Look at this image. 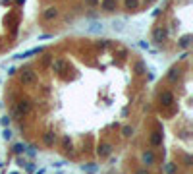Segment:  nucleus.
Segmentation results:
<instances>
[{
    "label": "nucleus",
    "instance_id": "1",
    "mask_svg": "<svg viewBox=\"0 0 193 174\" xmlns=\"http://www.w3.org/2000/svg\"><path fill=\"white\" fill-rule=\"evenodd\" d=\"M33 108V103L31 99H19L18 103L14 105V118H23V116H27Z\"/></svg>",
    "mask_w": 193,
    "mask_h": 174
},
{
    "label": "nucleus",
    "instance_id": "2",
    "mask_svg": "<svg viewBox=\"0 0 193 174\" xmlns=\"http://www.w3.org/2000/svg\"><path fill=\"white\" fill-rule=\"evenodd\" d=\"M19 81H21V85H35V83H37V72L31 70V68L21 70V73H19Z\"/></svg>",
    "mask_w": 193,
    "mask_h": 174
},
{
    "label": "nucleus",
    "instance_id": "3",
    "mask_svg": "<svg viewBox=\"0 0 193 174\" xmlns=\"http://www.w3.org/2000/svg\"><path fill=\"white\" fill-rule=\"evenodd\" d=\"M112 143H108V141H102V143H99V147H97V155L101 157V159H106V157H110L112 155Z\"/></svg>",
    "mask_w": 193,
    "mask_h": 174
},
{
    "label": "nucleus",
    "instance_id": "4",
    "mask_svg": "<svg viewBox=\"0 0 193 174\" xmlns=\"http://www.w3.org/2000/svg\"><path fill=\"white\" fill-rule=\"evenodd\" d=\"M166 39H168V29L166 27L158 25V27L153 29V41L155 43H162V41H166Z\"/></svg>",
    "mask_w": 193,
    "mask_h": 174
},
{
    "label": "nucleus",
    "instance_id": "5",
    "mask_svg": "<svg viewBox=\"0 0 193 174\" xmlns=\"http://www.w3.org/2000/svg\"><path fill=\"white\" fill-rule=\"evenodd\" d=\"M58 8H56V6H48V8L46 10H43V19H45V21H52V19H56L58 18Z\"/></svg>",
    "mask_w": 193,
    "mask_h": 174
},
{
    "label": "nucleus",
    "instance_id": "6",
    "mask_svg": "<svg viewBox=\"0 0 193 174\" xmlns=\"http://www.w3.org/2000/svg\"><path fill=\"white\" fill-rule=\"evenodd\" d=\"M41 52H45V48H43V46H35V48H29V51H25V52H21V54L14 56V58L23 60V58H31L33 54H41Z\"/></svg>",
    "mask_w": 193,
    "mask_h": 174
},
{
    "label": "nucleus",
    "instance_id": "7",
    "mask_svg": "<svg viewBox=\"0 0 193 174\" xmlns=\"http://www.w3.org/2000/svg\"><path fill=\"white\" fill-rule=\"evenodd\" d=\"M141 163H143V165H147V166L155 165V153H153L151 149H145V151L141 153Z\"/></svg>",
    "mask_w": 193,
    "mask_h": 174
},
{
    "label": "nucleus",
    "instance_id": "8",
    "mask_svg": "<svg viewBox=\"0 0 193 174\" xmlns=\"http://www.w3.org/2000/svg\"><path fill=\"white\" fill-rule=\"evenodd\" d=\"M43 143H45L46 147H54V143H56V133L52 132V130L45 132V133H43Z\"/></svg>",
    "mask_w": 193,
    "mask_h": 174
},
{
    "label": "nucleus",
    "instance_id": "9",
    "mask_svg": "<svg viewBox=\"0 0 193 174\" xmlns=\"http://www.w3.org/2000/svg\"><path fill=\"white\" fill-rule=\"evenodd\" d=\"M118 6V0H101V10L104 12H114Z\"/></svg>",
    "mask_w": 193,
    "mask_h": 174
},
{
    "label": "nucleus",
    "instance_id": "10",
    "mask_svg": "<svg viewBox=\"0 0 193 174\" xmlns=\"http://www.w3.org/2000/svg\"><path fill=\"white\" fill-rule=\"evenodd\" d=\"M180 76H182V70H180V66H172L166 78H168V81L174 83V81H178V79H180Z\"/></svg>",
    "mask_w": 193,
    "mask_h": 174
},
{
    "label": "nucleus",
    "instance_id": "11",
    "mask_svg": "<svg viewBox=\"0 0 193 174\" xmlns=\"http://www.w3.org/2000/svg\"><path fill=\"white\" fill-rule=\"evenodd\" d=\"M160 103L166 105V106L172 105V103H174V93H172V91H162L160 93Z\"/></svg>",
    "mask_w": 193,
    "mask_h": 174
},
{
    "label": "nucleus",
    "instance_id": "12",
    "mask_svg": "<svg viewBox=\"0 0 193 174\" xmlns=\"http://www.w3.org/2000/svg\"><path fill=\"white\" fill-rule=\"evenodd\" d=\"M151 145H155V147L162 145V133H160V132H153V135H151Z\"/></svg>",
    "mask_w": 193,
    "mask_h": 174
},
{
    "label": "nucleus",
    "instance_id": "13",
    "mask_svg": "<svg viewBox=\"0 0 193 174\" xmlns=\"http://www.w3.org/2000/svg\"><path fill=\"white\" fill-rule=\"evenodd\" d=\"M25 143H14V147H12V151L16 153V155H23V153H25Z\"/></svg>",
    "mask_w": 193,
    "mask_h": 174
},
{
    "label": "nucleus",
    "instance_id": "14",
    "mask_svg": "<svg viewBox=\"0 0 193 174\" xmlns=\"http://www.w3.org/2000/svg\"><path fill=\"white\" fill-rule=\"evenodd\" d=\"M81 170L83 172H97L99 166H97L95 163H87V165H81Z\"/></svg>",
    "mask_w": 193,
    "mask_h": 174
},
{
    "label": "nucleus",
    "instance_id": "15",
    "mask_svg": "<svg viewBox=\"0 0 193 174\" xmlns=\"http://www.w3.org/2000/svg\"><path fill=\"white\" fill-rule=\"evenodd\" d=\"M124 4H126V10H137V6H139V0H124Z\"/></svg>",
    "mask_w": 193,
    "mask_h": 174
},
{
    "label": "nucleus",
    "instance_id": "16",
    "mask_svg": "<svg viewBox=\"0 0 193 174\" xmlns=\"http://www.w3.org/2000/svg\"><path fill=\"white\" fill-rule=\"evenodd\" d=\"M23 155H27V157H37V145H29V147H25V153Z\"/></svg>",
    "mask_w": 193,
    "mask_h": 174
},
{
    "label": "nucleus",
    "instance_id": "17",
    "mask_svg": "<svg viewBox=\"0 0 193 174\" xmlns=\"http://www.w3.org/2000/svg\"><path fill=\"white\" fill-rule=\"evenodd\" d=\"M189 43H191V37H189V35H185V37H182V39H180L178 46H180V48H187V46H189Z\"/></svg>",
    "mask_w": 193,
    "mask_h": 174
},
{
    "label": "nucleus",
    "instance_id": "18",
    "mask_svg": "<svg viewBox=\"0 0 193 174\" xmlns=\"http://www.w3.org/2000/svg\"><path fill=\"white\" fill-rule=\"evenodd\" d=\"M64 66H66L64 60H54V62H52V70H54V72H60V70H64Z\"/></svg>",
    "mask_w": 193,
    "mask_h": 174
},
{
    "label": "nucleus",
    "instance_id": "19",
    "mask_svg": "<svg viewBox=\"0 0 193 174\" xmlns=\"http://www.w3.org/2000/svg\"><path fill=\"white\" fill-rule=\"evenodd\" d=\"M62 147H64V151H70V149H72V139H70V135H64V138H62Z\"/></svg>",
    "mask_w": 193,
    "mask_h": 174
},
{
    "label": "nucleus",
    "instance_id": "20",
    "mask_svg": "<svg viewBox=\"0 0 193 174\" xmlns=\"http://www.w3.org/2000/svg\"><path fill=\"white\" fill-rule=\"evenodd\" d=\"M164 170H166V174H178V166H176L174 163H168V165L164 166Z\"/></svg>",
    "mask_w": 193,
    "mask_h": 174
},
{
    "label": "nucleus",
    "instance_id": "21",
    "mask_svg": "<svg viewBox=\"0 0 193 174\" xmlns=\"http://www.w3.org/2000/svg\"><path fill=\"white\" fill-rule=\"evenodd\" d=\"M102 23H93L91 27H89V33H102Z\"/></svg>",
    "mask_w": 193,
    "mask_h": 174
},
{
    "label": "nucleus",
    "instance_id": "22",
    "mask_svg": "<svg viewBox=\"0 0 193 174\" xmlns=\"http://www.w3.org/2000/svg\"><path fill=\"white\" fill-rule=\"evenodd\" d=\"M122 135H124V138H131V135H133V128H131V126H124V128H122Z\"/></svg>",
    "mask_w": 193,
    "mask_h": 174
},
{
    "label": "nucleus",
    "instance_id": "23",
    "mask_svg": "<svg viewBox=\"0 0 193 174\" xmlns=\"http://www.w3.org/2000/svg\"><path fill=\"white\" fill-rule=\"evenodd\" d=\"M10 122H12V118H10L8 114L0 118V126H2V128H10Z\"/></svg>",
    "mask_w": 193,
    "mask_h": 174
},
{
    "label": "nucleus",
    "instance_id": "24",
    "mask_svg": "<svg viewBox=\"0 0 193 174\" xmlns=\"http://www.w3.org/2000/svg\"><path fill=\"white\" fill-rule=\"evenodd\" d=\"M12 135H14V133H12V130H10V128H4V132H2V138H4L6 141H10V139H12Z\"/></svg>",
    "mask_w": 193,
    "mask_h": 174
},
{
    "label": "nucleus",
    "instance_id": "25",
    "mask_svg": "<svg viewBox=\"0 0 193 174\" xmlns=\"http://www.w3.org/2000/svg\"><path fill=\"white\" fill-rule=\"evenodd\" d=\"M35 170H37V165H35V163H27V165H25V172L33 174Z\"/></svg>",
    "mask_w": 193,
    "mask_h": 174
},
{
    "label": "nucleus",
    "instance_id": "26",
    "mask_svg": "<svg viewBox=\"0 0 193 174\" xmlns=\"http://www.w3.org/2000/svg\"><path fill=\"white\" fill-rule=\"evenodd\" d=\"M135 72L137 73H145L147 70H145V64L143 62H135Z\"/></svg>",
    "mask_w": 193,
    "mask_h": 174
},
{
    "label": "nucleus",
    "instance_id": "27",
    "mask_svg": "<svg viewBox=\"0 0 193 174\" xmlns=\"http://www.w3.org/2000/svg\"><path fill=\"white\" fill-rule=\"evenodd\" d=\"M16 163H18V165H19V166H25V165H27V160L23 159V157H21V155H18V159H16Z\"/></svg>",
    "mask_w": 193,
    "mask_h": 174
},
{
    "label": "nucleus",
    "instance_id": "28",
    "mask_svg": "<svg viewBox=\"0 0 193 174\" xmlns=\"http://www.w3.org/2000/svg\"><path fill=\"white\" fill-rule=\"evenodd\" d=\"M99 46H102V48H106V46H108V41H106V39H101V41H99Z\"/></svg>",
    "mask_w": 193,
    "mask_h": 174
},
{
    "label": "nucleus",
    "instance_id": "29",
    "mask_svg": "<svg viewBox=\"0 0 193 174\" xmlns=\"http://www.w3.org/2000/svg\"><path fill=\"white\" fill-rule=\"evenodd\" d=\"M85 4H89V6H97V4H99V0H85Z\"/></svg>",
    "mask_w": 193,
    "mask_h": 174
},
{
    "label": "nucleus",
    "instance_id": "30",
    "mask_svg": "<svg viewBox=\"0 0 193 174\" xmlns=\"http://www.w3.org/2000/svg\"><path fill=\"white\" fill-rule=\"evenodd\" d=\"M135 174H151V172H149L147 168H139V170H137V172H135Z\"/></svg>",
    "mask_w": 193,
    "mask_h": 174
},
{
    "label": "nucleus",
    "instance_id": "31",
    "mask_svg": "<svg viewBox=\"0 0 193 174\" xmlns=\"http://www.w3.org/2000/svg\"><path fill=\"white\" fill-rule=\"evenodd\" d=\"M48 62H50V56L46 54V56H45V58H43V66H46V64H48Z\"/></svg>",
    "mask_w": 193,
    "mask_h": 174
},
{
    "label": "nucleus",
    "instance_id": "32",
    "mask_svg": "<svg viewBox=\"0 0 193 174\" xmlns=\"http://www.w3.org/2000/svg\"><path fill=\"white\" fill-rule=\"evenodd\" d=\"M184 163H185V166H191V157H185Z\"/></svg>",
    "mask_w": 193,
    "mask_h": 174
},
{
    "label": "nucleus",
    "instance_id": "33",
    "mask_svg": "<svg viewBox=\"0 0 193 174\" xmlns=\"http://www.w3.org/2000/svg\"><path fill=\"white\" fill-rule=\"evenodd\" d=\"M187 56H189V52L185 51V52H182V56H180V60H187Z\"/></svg>",
    "mask_w": 193,
    "mask_h": 174
},
{
    "label": "nucleus",
    "instance_id": "34",
    "mask_svg": "<svg viewBox=\"0 0 193 174\" xmlns=\"http://www.w3.org/2000/svg\"><path fill=\"white\" fill-rule=\"evenodd\" d=\"M114 29H118V31H122V21H118V23L114 21Z\"/></svg>",
    "mask_w": 193,
    "mask_h": 174
},
{
    "label": "nucleus",
    "instance_id": "35",
    "mask_svg": "<svg viewBox=\"0 0 193 174\" xmlns=\"http://www.w3.org/2000/svg\"><path fill=\"white\" fill-rule=\"evenodd\" d=\"M139 46H141V48H149V43H145V41H141V43H139Z\"/></svg>",
    "mask_w": 193,
    "mask_h": 174
},
{
    "label": "nucleus",
    "instance_id": "36",
    "mask_svg": "<svg viewBox=\"0 0 193 174\" xmlns=\"http://www.w3.org/2000/svg\"><path fill=\"white\" fill-rule=\"evenodd\" d=\"M16 72H18V70H16V68H10V70H8V76H14Z\"/></svg>",
    "mask_w": 193,
    "mask_h": 174
},
{
    "label": "nucleus",
    "instance_id": "37",
    "mask_svg": "<svg viewBox=\"0 0 193 174\" xmlns=\"http://www.w3.org/2000/svg\"><path fill=\"white\" fill-rule=\"evenodd\" d=\"M33 174H45V168H39V170H35Z\"/></svg>",
    "mask_w": 193,
    "mask_h": 174
},
{
    "label": "nucleus",
    "instance_id": "38",
    "mask_svg": "<svg viewBox=\"0 0 193 174\" xmlns=\"http://www.w3.org/2000/svg\"><path fill=\"white\" fill-rule=\"evenodd\" d=\"M145 2H153V0H145Z\"/></svg>",
    "mask_w": 193,
    "mask_h": 174
},
{
    "label": "nucleus",
    "instance_id": "39",
    "mask_svg": "<svg viewBox=\"0 0 193 174\" xmlns=\"http://www.w3.org/2000/svg\"><path fill=\"white\" fill-rule=\"evenodd\" d=\"M10 174H18V172H10Z\"/></svg>",
    "mask_w": 193,
    "mask_h": 174
}]
</instances>
